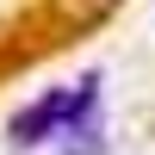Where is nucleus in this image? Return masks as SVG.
Returning <instances> with one entry per match:
<instances>
[{
  "label": "nucleus",
  "mask_w": 155,
  "mask_h": 155,
  "mask_svg": "<svg viewBox=\"0 0 155 155\" xmlns=\"http://www.w3.org/2000/svg\"><path fill=\"white\" fill-rule=\"evenodd\" d=\"M68 112H74V87H50L44 99H31V106L19 112V118L6 124V137L19 149H37L44 137H62V124H68Z\"/></svg>",
  "instance_id": "obj_1"
}]
</instances>
